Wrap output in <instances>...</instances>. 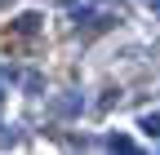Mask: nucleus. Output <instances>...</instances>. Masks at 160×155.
Wrapping results in <instances>:
<instances>
[]
</instances>
